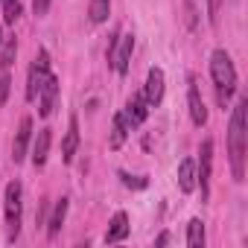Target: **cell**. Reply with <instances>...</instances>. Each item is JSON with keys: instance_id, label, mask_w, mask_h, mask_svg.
<instances>
[{"instance_id": "obj_4", "label": "cell", "mask_w": 248, "mask_h": 248, "mask_svg": "<svg viewBox=\"0 0 248 248\" xmlns=\"http://www.w3.org/2000/svg\"><path fill=\"white\" fill-rule=\"evenodd\" d=\"M47 76H50V56H47V50H38V56L30 67V76H27V99L30 102L38 99V91L47 82Z\"/></svg>"}, {"instance_id": "obj_16", "label": "cell", "mask_w": 248, "mask_h": 248, "mask_svg": "<svg viewBox=\"0 0 248 248\" xmlns=\"http://www.w3.org/2000/svg\"><path fill=\"white\" fill-rule=\"evenodd\" d=\"M50 140H53L50 129H41V132H38V138H35V143H32V164H35V167H44V164H47Z\"/></svg>"}, {"instance_id": "obj_1", "label": "cell", "mask_w": 248, "mask_h": 248, "mask_svg": "<svg viewBox=\"0 0 248 248\" xmlns=\"http://www.w3.org/2000/svg\"><path fill=\"white\" fill-rule=\"evenodd\" d=\"M245 117H248V99H239L231 117L228 129V152H231V172L233 181H245Z\"/></svg>"}, {"instance_id": "obj_6", "label": "cell", "mask_w": 248, "mask_h": 248, "mask_svg": "<svg viewBox=\"0 0 248 248\" xmlns=\"http://www.w3.org/2000/svg\"><path fill=\"white\" fill-rule=\"evenodd\" d=\"M56 102H59V79L50 73L47 82H44L41 91H38V114H41V117H50L53 108H56Z\"/></svg>"}, {"instance_id": "obj_18", "label": "cell", "mask_w": 248, "mask_h": 248, "mask_svg": "<svg viewBox=\"0 0 248 248\" xmlns=\"http://www.w3.org/2000/svg\"><path fill=\"white\" fill-rule=\"evenodd\" d=\"M187 245L190 248H202L204 245V222L202 219H190V225H187Z\"/></svg>"}, {"instance_id": "obj_8", "label": "cell", "mask_w": 248, "mask_h": 248, "mask_svg": "<svg viewBox=\"0 0 248 248\" xmlns=\"http://www.w3.org/2000/svg\"><path fill=\"white\" fill-rule=\"evenodd\" d=\"M143 96H146L149 105H161V99H164V70L161 67H149Z\"/></svg>"}, {"instance_id": "obj_10", "label": "cell", "mask_w": 248, "mask_h": 248, "mask_svg": "<svg viewBox=\"0 0 248 248\" xmlns=\"http://www.w3.org/2000/svg\"><path fill=\"white\" fill-rule=\"evenodd\" d=\"M123 117L129 120V126H140V123L149 117V102L143 93H135L129 102H126V111H123Z\"/></svg>"}, {"instance_id": "obj_19", "label": "cell", "mask_w": 248, "mask_h": 248, "mask_svg": "<svg viewBox=\"0 0 248 248\" xmlns=\"http://www.w3.org/2000/svg\"><path fill=\"white\" fill-rule=\"evenodd\" d=\"M15 56H18V41L15 38H3V44H0V67L9 70Z\"/></svg>"}, {"instance_id": "obj_2", "label": "cell", "mask_w": 248, "mask_h": 248, "mask_svg": "<svg viewBox=\"0 0 248 248\" xmlns=\"http://www.w3.org/2000/svg\"><path fill=\"white\" fill-rule=\"evenodd\" d=\"M210 76H213V85H216V99L219 105L225 108L236 91V70H233V62L225 50H213L210 56Z\"/></svg>"}, {"instance_id": "obj_27", "label": "cell", "mask_w": 248, "mask_h": 248, "mask_svg": "<svg viewBox=\"0 0 248 248\" xmlns=\"http://www.w3.org/2000/svg\"><path fill=\"white\" fill-rule=\"evenodd\" d=\"M167 242H170V233H161V236L155 239V245H167Z\"/></svg>"}, {"instance_id": "obj_17", "label": "cell", "mask_w": 248, "mask_h": 248, "mask_svg": "<svg viewBox=\"0 0 248 248\" xmlns=\"http://www.w3.org/2000/svg\"><path fill=\"white\" fill-rule=\"evenodd\" d=\"M64 216H67V199H59V202H56V210H53V216H50V222H47V233H50V239L59 236L62 225H64Z\"/></svg>"}, {"instance_id": "obj_20", "label": "cell", "mask_w": 248, "mask_h": 248, "mask_svg": "<svg viewBox=\"0 0 248 248\" xmlns=\"http://www.w3.org/2000/svg\"><path fill=\"white\" fill-rule=\"evenodd\" d=\"M108 12H111V0H91L88 15H91L93 24H105L108 21Z\"/></svg>"}, {"instance_id": "obj_7", "label": "cell", "mask_w": 248, "mask_h": 248, "mask_svg": "<svg viewBox=\"0 0 248 248\" xmlns=\"http://www.w3.org/2000/svg\"><path fill=\"white\" fill-rule=\"evenodd\" d=\"M202 161H199V172H196V184H202V196H207V184H210V170H213V140L202 143Z\"/></svg>"}, {"instance_id": "obj_25", "label": "cell", "mask_w": 248, "mask_h": 248, "mask_svg": "<svg viewBox=\"0 0 248 248\" xmlns=\"http://www.w3.org/2000/svg\"><path fill=\"white\" fill-rule=\"evenodd\" d=\"M47 9H50V0H32V12L41 18V15H47Z\"/></svg>"}, {"instance_id": "obj_3", "label": "cell", "mask_w": 248, "mask_h": 248, "mask_svg": "<svg viewBox=\"0 0 248 248\" xmlns=\"http://www.w3.org/2000/svg\"><path fill=\"white\" fill-rule=\"evenodd\" d=\"M21 196H24L21 184L18 181H9L6 184V202H3L6 204V225H9V242L18 239V233H21V210H24Z\"/></svg>"}, {"instance_id": "obj_21", "label": "cell", "mask_w": 248, "mask_h": 248, "mask_svg": "<svg viewBox=\"0 0 248 248\" xmlns=\"http://www.w3.org/2000/svg\"><path fill=\"white\" fill-rule=\"evenodd\" d=\"M0 6H3V24H15L21 18V0H0Z\"/></svg>"}, {"instance_id": "obj_5", "label": "cell", "mask_w": 248, "mask_h": 248, "mask_svg": "<svg viewBox=\"0 0 248 248\" xmlns=\"http://www.w3.org/2000/svg\"><path fill=\"white\" fill-rule=\"evenodd\" d=\"M132 53H135V35H132V32L120 35V38H117V44L108 50V62H111V67H114L120 76H126V73H129Z\"/></svg>"}, {"instance_id": "obj_11", "label": "cell", "mask_w": 248, "mask_h": 248, "mask_svg": "<svg viewBox=\"0 0 248 248\" xmlns=\"http://www.w3.org/2000/svg\"><path fill=\"white\" fill-rule=\"evenodd\" d=\"M76 149H79V117L73 114V117L67 120V132H64V143H62V158H64V164L73 161Z\"/></svg>"}, {"instance_id": "obj_9", "label": "cell", "mask_w": 248, "mask_h": 248, "mask_svg": "<svg viewBox=\"0 0 248 248\" xmlns=\"http://www.w3.org/2000/svg\"><path fill=\"white\" fill-rule=\"evenodd\" d=\"M30 138H32V120L24 117L21 126H18V135H15V143H12V161L21 164L27 158V146H30Z\"/></svg>"}, {"instance_id": "obj_13", "label": "cell", "mask_w": 248, "mask_h": 248, "mask_svg": "<svg viewBox=\"0 0 248 248\" xmlns=\"http://www.w3.org/2000/svg\"><path fill=\"white\" fill-rule=\"evenodd\" d=\"M126 236H129V216L120 210V213H114V219H111V225L105 231V242L114 245V242H123Z\"/></svg>"}, {"instance_id": "obj_28", "label": "cell", "mask_w": 248, "mask_h": 248, "mask_svg": "<svg viewBox=\"0 0 248 248\" xmlns=\"http://www.w3.org/2000/svg\"><path fill=\"white\" fill-rule=\"evenodd\" d=\"M0 44H3V27H0Z\"/></svg>"}, {"instance_id": "obj_14", "label": "cell", "mask_w": 248, "mask_h": 248, "mask_svg": "<svg viewBox=\"0 0 248 248\" xmlns=\"http://www.w3.org/2000/svg\"><path fill=\"white\" fill-rule=\"evenodd\" d=\"M178 187H181V193L196 190V161L193 158H184L178 164Z\"/></svg>"}, {"instance_id": "obj_12", "label": "cell", "mask_w": 248, "mask_h": 248, "mask_svg": "<svg viewBox=\"0 0 248 248\" xmlns=\"http://www.w3.org/2000/svg\"><path fill=\"white\" fill-rule=\"evenodd\" d=\"M187 102H190V117H193V123H196V126H204V123H207V108H204V99H202V93H199V85H196L193 79H190Z\"/></svg>"}, {"instance_id": "obj_26", "label": "cell", "mask_w": 248, "mask_h": 248, "mask_svg": "<svg viewBox=\"0 0 248 248\" xmlns=\"http://www.w3.org/2000/svg\"><path fill=\"white\" fill-rule=\"evenodd\" d=\"M184 9H187V27H196V9H193V3H190V0L184 3Z\"/></svg>"}, {"instance_id": "obj_15", "label": "cell", "mask_w": 248, "mask_h": 248, "mask_svg": "<svg viewBox=\"0 0 248 248\" xmlns=\"http://www.w3.org/2000/svg\"><path fill=\"white\" fill-rule=\"evenodd\" d=\"M129 138V120L123 114H114V123H111V138H108V146L111 149H120Z\"/></svg>"}, {"instance_id": "obj_24", "label": "cell", "mask_w": 248, "mask_h": 248, "mask_svg": "<svg viewBox=\"0 0 248 248\" xmlns=\"http://www.w3.org/2000/svg\"><path fill=\"white\" fill-rule=\"evenodd\" d=\"M120 178H123V184H126V187H135V190L146 187V178H132L129 172H120Z\"/></svg>"}, {"instance_id": "obj_22", "label": "cell", "mask_w": 248, "mask_h": 248, "mask_svg": "<svg viewBox=\"0 0 248 248\" xmlns=\"http://www.w3.org/2000/svg\"><path fill=\"white\" fill-rule=\"evenodd\" d=\"M219 12H222V0H207V21H210V27L219 24Z\"/></svg>"}, {"instance_id": "obj_23", "label": "cell", "mask_w": 248, "mask_h": 248, "mask_svg": "<svg viewBox=\"0 0 248 248\" xmlns=\"http://www.w3.org/2000/svg\"><path fill=\"white\" fill-rule=\"evenodd\" d=\"M9 88H12V79H9V73L3 70V73H0V105H6V99H9Z\"/></svg>"}]
</instances>
